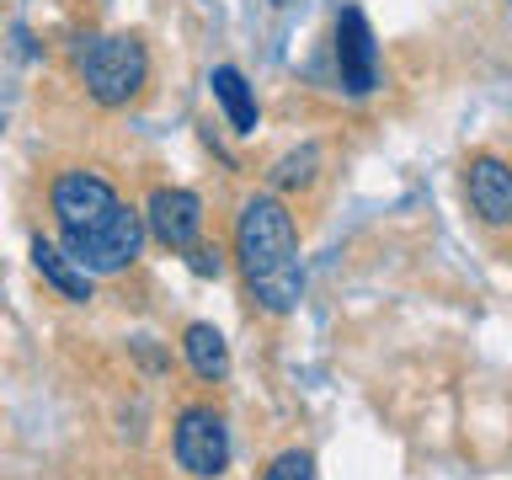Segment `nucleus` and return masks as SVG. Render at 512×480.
Here are the masks:
<instances>
[{
	"instance_id": "obj_1",
	"label": "nucleus",
	"mask_w": 512,
	"mask_h": 480,
	"mask_svg": "<svg viewBox=\"0 0 512 480\" xmlns=\"http://www.w3.org/2000/svg\"><path fill=\"white\" fill-rule=\"evenodd\" d=\"M48 208L59 219L64 256L80 272H123L144 251V214L118 198V187L96 171H59L48 187Z\"/></svg>"
},
{
	"instance_id": "obj_2",
	"label": "nucleus",
	"mask_w": 512,
	"mask_h": 480,
	"mask_svg": "<svg viewBox=\"0 0 512 480\" xmlns=\"http://www.w3.org/2000/svg\"><path fill=\"white\" fill-rule=\"evenodd\" d=\"M235 256L246 272V288L267 315H288L304 294V262H299V230L283 198L256 192L235 219Z\"/></svg>"
},
{
	"instance_id": "obj_3",
	"label": "nucleus",
	"mask_w": 512,
	"mask_h": 480,
	"mask_svg": "<svg viewBox=\"0 0 512 480\" xmlns=\"http://www.w3.org/2000/svg\"><path fill=\"white\" fill-rule=\"evenodd\" d=\"M75 64H80V80H86L91 102H102V107H128L144 91V80H150V54H144V43L128 38V32L86 38Z\"/></svg>"
},
{
	"instance_id": "obj_4",
	"label": "nucleus",
	"mask_w": 512,
	"mask_h": 480,
	"mask_svg": "<svg viewBox=\"0 0 512 480\" xmlns=\"http://www.w3.org/2000/svg\"><path fill=\"white\" fill-rule=\"evenodd\" d=\"M176 464H182L187 475L198 480H214L224 475V464H230V427H224V416L214 406H187L176 416Z\"/></svg>"
},
{
	"instance_id": "obj_5",
	"label": "nucleus",
	"mask_w": 512,
	"mask_h": 480,
	"mask_svg": "<svg viewBox=\"0 0 512 480\" xmlns=\"http://www.w3.org/2000/svg\"><path fill=\"white\" fill-rule=\"evenodd\" d=\"M144 230H150L166 251H192L203 235V203L187 187H155L144 203Z\"/></svg>"
},
{
	"instance_id": "obj_6",
	"label": "nucleus",
	"mask_w": 512,
	"mask_h": 480,
	"mask_svg": "<svg viewBox=\"0 0 512 480\" xmlns=\"http://www.w3.org/2000/svg\"><path fill=\"white\" fill-rule=\"evenodd\" d=\"M464 198H470L475 219L491 230H512V166L502 155H470L464 160Z\"/></svg>"
},
{
	"instance_id": "obj_7",
	"label": "nucleus",
	"mask_w": 512,
	"mask_h": 480,
	"mask_svg": "<svg viewBox=\"0 0 512 480\" xmlns=\"http://www.w3.org/2000/svg\"><path fill=\"white\" fill-rule=\"evenodd\" d=\"M336 70H342L347 96H368L379 86V48L358 6H347L336 16Z\"/></svg>"
},
{
	"instance_id": "obj_8",
	"label": "nucleus",
	"mask_w": 512,
	"mask_h": 480,
	"mask_svg": "<svg viewBox=\"0 0 512 480\" xmlns=\"http://www.w3.org/2000/svg\"><path fill=\"white\" fill-rule=\"evenodd\" d=\"M32 267H38V272H43V283H54L64 299H75V304H86V299H91V272H80L70 256L54 246V240H43V235L32 240Z\"/></svg>"
},
{
	"instance_id": "obj_9",
	"label": "nucleus",
	"mask_w": 512,
	"mask_h": 480,
	"mask_svg": "<svg viewBox=\"0 0 512 480\" xmlns=\"http://www.w3.org/2000/svg\"><path fill=\"white\" fill-rule=\"evenodd\" d=\"M208 86H214V102L224 107V118H230L235 134H256V118H262V112H256V96L246 86V75H240L235 64H219Z\"/></svg>"
},
{
	"instance_id": "obj_10",
	"label": "nucleus",
	"mask_w": 512,
	"mask_h": 480,
	"mask_svg": "<svg viewBox=\"0 0 512 480\" xmlns=\"http://www.w3.org/2000/svg\"><path fill=\"white\" fill-rule=\"evenodd\" d=\"M182 352H187L192 374L208 379V384H219L224 374H230V347H224V336L208 326V320H192V326L182 331Z\"/></svg>"
},
{
	"instance_id": "obj_11",
	"label": "nucleus",
	"mask_w": 512,
	"mask_h": 480,
	"mask_svg": "<svg viewBox=\"0 0 512 480\" xmlns=\"http://www.w3.org/2000/svg\"><path fill=\"white\" fill-rule=\"evenodd\" d=\"M315 176H320V150L315 144H304V150L294 155H283L278 166H272V187H315Z\"/></svg>"
},
{
	"instance_id": "obj_12",
	"label": "nucleus",
	"mask_w": 512,
	"mask_h": 480,
	"mask_svg": "<svg viewBox=\"0 0 512 480\" xmlns=\"http://www.w3.org/2000/svg\"><path fill=\"white\" fill-rule=\"evenodd\" d=\"M262 480H315V459L304 454V448H288V454H278L267 464Z\"/></svg>"
},
{
	"instance_id": "obj_13",
	"label": "nucleus",
	"mask_w": 512,
	"mask_h": 480,
	"mask_svg": "<svg viewBox=\"0 0 512 480\" xmlns=\"http://www.w3.org/2000/svg\"><path fill=\"white\" fill-rule=\"evenodd\" d=\"M187 267L198 272V278H219V272H224V256H219V246H192V251H187Z\"/></svg>"
}]
</instances>
